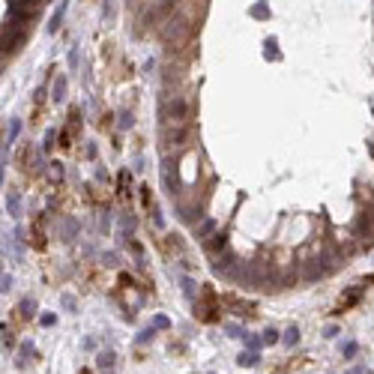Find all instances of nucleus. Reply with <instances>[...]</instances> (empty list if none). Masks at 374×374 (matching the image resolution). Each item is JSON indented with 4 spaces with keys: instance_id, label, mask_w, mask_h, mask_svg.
<instances>
[{
    "instance_id": "1a4fd4ad",
    "label": "nucleus",
    "mask_w": 374,
    "mask_h": 374,
    "mask_svg": "<svg viewBox=\"0 0 374 374\" xmlns=\"http://www.w3.org/2000/svg\"><path fill=\"white\" fill-rule=\"evenodd\" d=\"M114 9H117V0H105V12H102L105 21H111V18H114Z\"/></svg>"
},
{
    "instance_id": "a211bd4d",
    "label": "nucleus",
    "mask_w": 374,
    "mask_h": 374,
    "mask_svg": "<svg viewBox=\"0 0 374 374\" xmlns=\"http://www.w3.org/2000/svg\"><path fill=\"white\" fill-rule=\"evenodd\" d=\"M210 231H213V222H204V225H201V231H198V237H206Z\"/></svg>"
},
{
    "instance_id": "4be33fe9",
    "label": "nucleus",
    "mask_w": 374,
    "mask_h": 374,
    "mask_svg": "<svg viewBox=\"0 0 374 374\" xmlns=\"http://www.w3.org/2000/svg\"><path fill=\"white\" fill-rule=\"evenodd\" d=\"M102 374H114V371H102Z\"/></svg>"
},
{
    "instance_id": "423d86ee",
    "label": "nucleus",
    "mask_w": 374,
    "mask_h": 374,
    "mask_svg": "<svg viewBox=\"0 0 374 374\" xmlns=\"http://www.w3.org/2000/svg\"><path fill=\"white\" fill-rule=\"evenodd\" d=\"M237 362L242 365V368H245V365H258V362H261V356H258V350H248V353H239Z\"/></svg>"
},
{
    "instance_id": "0eeeda50",
    "label": "nucleus",
    "mask_w": 374,
    "mask_h": 374,
    "mask_svg": "<svg viewBox=\"0 0 374 374\" xmlns=\"http://www.w3.org/2000/svg\"><path fill=\"white\" fill-rule=\"evenodd\" d=\"M6 206H9V213H12V216H18V195H15V192H9V195H6Z\"/></svg>"
},
{
    "instance_id": "ddd939ff",
    "label": "nucleus",
    "mask_w": 374,
    "mask_h": 374,
    "mask_svg": "<svg viewBox=\"0 0 374 374\" xmlns=\"http://www.w3.org/2000/svg\"><path fill=\"white\" fill-rule=\"evenodd\" d=\"M275 341H278V333H275V329H267V333H264V344H275Z\"/></svg>"
},
{
    "instance_id": "412c9836",
    "label": "nucleus",
    "mask_w": 374,
    "mask_h": 374,
    "mask_svg": "<svg viewBox=\"0 0 374 374\" xmlns=\"http://www.w3.org/2000/svg\"><path fill=\"white\" fill-rule=\"evenodd\" d=\"M153 339V329H147V333H141V336H138V341H141V344H144V341H150Z\"/></svg>"
},
{
    "instance_id": "f257e3e1",
    "label": "nucleus",
    "mask_w": 374,
    "mask_h": 374,
    "mask_svg": "<svg viewBox=\"0 0 374 374\" xmlns=\"http://www.w3.org/2000/svg\"><path fill=\"white\" fill-rule=\"evenodd\" d=\"M183 117H186V99L183 96H174L162 105V120L165 123H180Z\"/></svg>"
},
{
    "instance_id": "6ab92c4d",
    "label": "nucleus",
    "mask_w": 374,
    "mask_h": 374,
    "mask_svg": "<svg viewBox=\"0 0 374 374\" xmlns=\"http://www.w3.org/2000/svg\"><path fill=\"white\" fill-rule=\"evenodd\" d=\"M353 353H356V344H353V341H350V344H344V356H353Z\"/></svg>"
},
{
    "instance_id": "4468645a",
    "label": "nucleus",
    "mask_w": 374,
    "mask_h": 374,
    "mask_svg": "<svg viewBox=\"0 0 374 374\" xmlns=\"http://www.w3.org/2000/svg\"><path fill=\"white\" fill-rule=\"evenodd\" d=\"M132 126V114H120V129H129Z\"/></svg>"
},
{
    "instance_id": "aec40b11",
    "label": "nucleus",
    "mask_w": 374,
    "mask_h": 374,
    "mask_svg": "<svg viewBox=\"0 0 374 374\" xmlns=\"http://www.w3.org/2000/svg\"><path fill=\"white\" fill-rule=\"evenodd\" d=\"M347 374H371V371H368L365 365H356V368H350V371H347Z\"/></svg>"
},
{
    "instance_id": "f03ea898",
    "label": "nucleus",
    "mask_w": 374,
    "mask_h": 374,
    "mask_svg": "<svg viewBox=\"0 0 374 374\" xmlns=\"http://www.w3.org/2000/svg\"><path fill=\"white\" fill-rule=\"evenodd\" d=\"M162 183H165V189H168V195L177 192V171H174V162L165 159L162 162Z\"/></svg>"
},
{
    "instance_id": "9d476101",
    "label": "nucleus",
    "mask_w": 374,
    "mask_h": 374,
    "mask_svg": "<svg viewBox=\"0 0 374 374\" xmlns=\"http://www.w3.org/2000/svg\"><path fill=\"white\" fill-rule=\"evenodd\" d=\"M72 237H75V222L66 219V222H63V239H72Z\"/></svg>"
},
{
    "instance_id": "f3484780",
    "label": "nucleus",
    "mask_w": 374,
    "mask_h": 374,
    "mask_svg": "<svg viewBox=\"0 0 374 374\" xmlns=\"http://www.w3.org/2000/svg\"><path fill=\"white\" fill-rule=\"evenodd\" d=\"M21 308H24V314H33L36 303H33V300H24V303H21Z\"/></svg>"
},
{
    "instance_id": "39448f33",
    "label": "nucleus",
    "mask_w": 374,
    "mask_h": 374,
    "mask_svg": "<svg viewBox=\"0 0 374 374\" xmlns=\"http://www.w3.org/2000/svg\"><path fill=\"white\" fill-rule=\"evenodd\" d=\"M63 12H66V0L57 6V12L51 15V21H48V33H54V30H60V21H63Z\"/></svg>"
},
{
    "instance_id": "7ed1b4c3",
    "label": "nucleus",
    "mask_w": 374,
    "mask_h": 374,
    "mask_svg": "<svg viewBox=\"0 0 374 374\" xmlns=\"http://www.w3.org/2000/svg\"><path fill=\"white\" fill-rule=\"evenodd\" d=\"M114 362H117L114 350H102V353L96 356V365H99V371H114Z\"/></svg>"
},
{
    "instance_id": "2eb2a0df",
    "label": "nucleus",
    "mask_w": 374,
    "mask_h": 374,
    "mask_svg": "<svg viewBox=\"0 0 374 374\" xmlns=\"http://www.w3.org/2000/svg\"><path fill=\"white\" fill-rule=\"evenodd\" d=\"M0 287H3V294H6V290H12V275H3V281H0Z\"/></svg>"
},
{
    "instance_id": "6e6552de",
    "label": "nucleus",
    "mask_w": 374,
    "mask_h": 374,
    "mask_svg": "<svg viewBox=\"0 0 374 374\" xmlns=\"http://www.w3.org/2000/svg\"><path fill=\"white\" fill-rule=\"evenodd\" d=\"M297 341H300V329H297V326H290V329L284 333V344H290V347H294Z\"/></svg>"
},
{
    "instance_id": "dca6fc26",
    "label": "nucleus",
    "mask_w": 374,
    "mask_h": 374,
    "mask_svg": "<svg viewBox=\"0 0 374 374\" xmlns=\"http://www.w3.org/2000/svg\"><path fill=\"white\" fill-rule=\"evenodd\" d=\"M183 287H186V297H195V284L189 278H183Z\"/></svg>"
},
{
    "instance_id": "f8f14e48",
    "label": "nucleus",
    "mask_w": 374,
    "mask_h": 374,
    "mask_svg": "<svg viewBox=\"0 0 374 374\" xmlns=\"http://www.w3.org/2000/svg\"><path fill=\"white\" fill-rule=\"evenodd\" d=\"M153 326H156V329H168V326H171V320H168V317H162V314H159V317L153 320Z\"/></svg>"
},
{
    "instance_id": "20e7f679",
    "label": "nucleus",
    "mask_w": 374,
    "mask_h": 374,
    "mask_svg": "<svg viewBox=\"0 0 374 374\" xmlns=\"http://www.w3.org/2000/svg\"><path fill=\"white\" fill-rule=\"evenodd\" d=\"M51 96H54V102H63V99H66V78H63V75H57V78H54V84H51Z\"/></svg>"
},
{
    "instance_id": "9b49d317",
    "label": "nucleus",
    "mask_w": 374,
    "mask_h": 374,
    "mask_svg": "<svg viewBox=\"0 0 374 374\" xmlns=\"http://www.w3.org/2000/svg\"><path fill=\"white\" fill-rule=\"evenodd\" d=\"M30 353H33V344H24V347H21V356H18V365H24Z\"/></svg>"
}]
</instances>
